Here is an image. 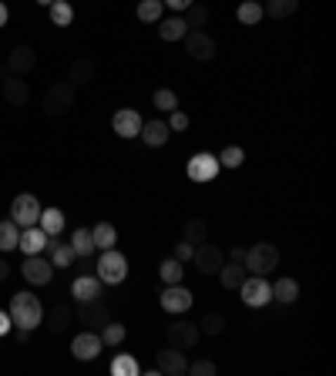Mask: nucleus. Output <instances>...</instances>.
<instances>
[{"label": "nucleus", "mask_w": 336, "mask_h": 376, "mask_svg": "<svg viewBox=\"0 0 336 376\" xmlns=\"http://www.w3.org/2000/svg\"><path fill=\"white\" fill-rule=\"evenodd\" d=\"M7 313H11L14 330H31L34 332L41 323H44V306H41V299H37L34 292H14Z\"/></svg>", "instance_id": "obj_1"}, {"label": "nucleus", "mask_w": 336, "mask_h": 376, "mask_svg": "<svg viewBox=\"0 0 336 376\" xmlns=\"http://www.w3.org/2000/svg\"><path fill=\"white\" fill-rule=\"evenodd\" d=\"M243 266L249 275H269L279 266V249H276L273 242H256L252 249H245Z\"/></svg>", "instance_id": "obj_2"}, {"label": "nucleus", "mask_w": 336, "mask_h": 376, "mask_svg": "<svg viewBox=\"0 0 336 376\" xmlns=\"http://www.w3.org/2000/svg\"><path fill=\"white\" fill-rule=\"evenodd\" d=\"M94 275L105 283V286H122L128 279V259L118 252V249H105L101 259L94 262Z\"/></svg>", "instance_id": "obj_3"}, {"label": "nucleus", "mask_w": 336, "mask_h": 376, "mask_svg": "<svg viewBox=\"0 0 336 376\" xmlns=\"http://www.w3.org/2000/svg\"><path fill=\"white\" fill-rule=\"evenodd\" d=\"M75 108V84L71 81H54L44 91V115L47 118H64Z\"/></svg>", "instance_id": "obj_4"}, {"label": "nucleus", "mask_w": 336, "mask_h": 376, "mask_svg": "<svg viewBox=\"0 0 336 376\" xmlns=\"http://www.w3.org/2000/svg\"><path fill=\"white\" fill-rule=\"evenodd\" d=\"M239 296H243L245 306L252 309H266L273 302V283L266 275H245V283L239 286Z\"/></svg>", "instance_id": "obj_5"}, {"label": "nucleus", "mask_w": 336, "mask_h": 376, "mask_svg": "<svg viewBox=\"0 0 336 376\" xmlns=\"http://www.w3.org/2000/svg\"><path fill=\"white\" fill-rule=\"evenodd\" d=\"M185 54L192 60H199V64H205V60L215 58V41L209 30L202 27H192L188 34H185Z\"/></svg>", "instance_id": "obj_6"}, {"label": "nucleus", "mask_w": 336, "mask_h": 376, "mask_svg": "<svg viewBox=\"0 0 336 376\" xmlns=\"http://www.w3.org/2000/svg\"><path fill=\"white\" fill-rule=\"evenodd\" d=\"M222 262H226L222 249H219V245H212L209 239L199 242V245H195V252H192V266H195L202 275H215V272L222 269Z\"/></svg>", "instance_id": "obj_7"}, {"label": "nucleus", "mask_w": 336, "mask_h": 376, "mask_svg": "<svg viewBox=\"0 0 336 376\" xmlns=\"http://www.w3.org/2000/svg\"><path fill=\"white\" fill-rule=\"evenodd\" d=\"M37 219H41V202L34 195H17L11 202V222L17 228H31L37 226Z\"/></svg>", "instance_id": "obj_8"}, {"label": "nucleus", "mask_w": 336, "mask_h": 376, "mask_svg": "<svg viewBox=\"0 0 336 376\" xmlns=\"http://www.w3.org/2000/svg\"><path fill=\"white\" fill-rule=\"evenodd\" d=\"M158 302H162V309H165V313H175V316H182V313H188V309H192L195 296H192V292H188L182 283H172V286L162 289Z\"/></svg>", "instance_id": "obj_9"}, {"label": "nucleus", "mask_w": 336, "mask_h": 376, "mask_svg": "<svg viewBox=\"0 0 336 376\" xmlns=\"http://www.w3.org/2000/svg\"><path fill=\"white\" fill-rule=\"evenodd\" d=\"M219 155H209V151H199V155H192L188 158V165H185V171H188V179L192 181H212L215 175H219Z\"/></svg>", "instance_id": "obj_10"}, {"label": "nucleus", "mask_w": 336, "mask_h": 376, "mask_svg": "<svg viewBox=\"0 0 336 376\" xmlns=\"http://www.w3.org/2000/svg\"><path fill=\"white\" fill-rule=\"evenodd\" d=\"M75 316L77 323H84L88 330H101L108 319V309H105V302L101 299H77V309H75Z\"/></svg>", "instance_id": "obj_11"}, {"label": "nucleus", "mask_w": 336, "mask_h": 376, "mask_svg": "<svg viewBox=\"0 0 336 376\" xmlns=\"http://www.w3.org/2000/svg\"><path fill=\"white\" fill-rule=\"evenodd\" d=\"M199 323H168V346L175 349H195L199 343Z\"/></svg>", "instance_id": "obj_12"}, {"label": "nucleus", "mask_w": 336, "mask_h": 376, "mask_svg": "<svg viewBox=\"0 0 336 376\" xmlns=\"http://www.w3.org/2000/svg\"><path fill=\"white\" fill-rule=\"evenodd\" d=\"M101 349H105V343H101V336L94 330H84L75 336V343H71V353H75V360L88 363L94 360V356H101Z\"/></svg>", "instance_id": "obj_13"}, {"label": "nucleus", "mask_w": 336, "mask_h": 376, "mask_svg": "<svg viewBox=\"0 0 336 376\" xmlns=\"http://www.w3.org/2000/svg\"><path fill=\"white\" fill-rule=\"evenodd\" d=\"M20 272H24V279H27L31 286H47V283L54 279V266H51V259H44V256H27Z\"/></svg>", "instance_id": "obj_14"}, {"label": "nucleus", "mask_w": 336, "mask_h": 376, "mask_svg": "<svg viewBox=\"0 0 336 376\" xmlns=\"http://www.w3.org/2000/svg\"><path fill=\"white\" fill-rule=\"evenodd\" d=\"M7 67H11V74L17 77H27L37 67V54H34L31 44H17L11 54H7Z\"/></svg>", "instance_id": "obj_15"}, {"label": "nucleus", "mask_w": 336, "mask_h": 376, "mask_svg": "<svg viewBox=\"0 0 336 376\" xmlns=\"http://www.w3.org/2000/svg\"><path fill=\"white\" fill-rule=\"evenodd\" d=\"M111 128H115V135L118 138L131 141V138H138V131H141V115H138L135 108H122V111H115Z\"/></svg>", "instance_id": "obj_16"}, {"label": "nucleus", "mask_w": 336, "mask_h": 376, "mask_svg": "<svg viewBox=\"0 0 336 376\" xmlns=\"http://www.w3.org/2000/svg\"><path fill=\"white\" fill-rule=\"evenodd\" d=\"M155 363H158V370L165 376H185L188 373V360H185V349H158V356H155Z\"/></svg>", "instance_id": "obj_17"}, {"label": "nucleus", "mask_w": 336, "mask_h": 376, "mask_svg": "<svg viewBox=\"0 0 336 376\" xmlns=\"http://www.w3.org/2000/svg\"><path fill=\"white\" fill-rule=\"evenodd\" d=\"M0 94H4V101H7V105H14V108H24L27 101H31V88H27V81H24V77H17V74H11L4 84H0Z\"/></svg>", "instance_id": "obj_18"}, {"label": "nucleus", "mask_w": 336, "mask_h": 376, "mask_svg": "<svg viewBox=\"0 0 336 376\" xmlns=\"http://www.w3.org/2000/svg\"><path fill=\"white\" fill-rule=\"evenodd\" d=\"M71 323H75V309H71L67 302H58V306L47 309V323H41V326H47L51 336H61V332H67Z\"/></svg>", "instance_id": "obj_19"}, {"label": "nucleus", "mask_w": 336, "mask_h": 376, "mask_svg": "<svg viewBox=\"0 0 336 376\" xmlns=\"http://www.w3.org/2000/svg\"><path fill=\"white\" fill-rule=\"evenodd\" d=\"M94 74H98V60L91 58V54H81V58L71 60V67H67V81L71 84H88V81H94Z\"/></svg>", "instance_id": "obj_20"}, {"label": "nucleus", "mask_w": 336, "mask_h": 376, "mask_svg": "<svg viewBox=\"0 0 336 376\" xmlns=\"http://www.w3.org/2000/svg\"><path fill=\"white\" fill-rule=\"evenodd\" d=\"M138 138H141L148 148H162V145H168V138H172V128H168V121H141Z\"/></svg>", "instance_id": "obj_21"}, {"label": "nucleus", "mask_w": 336, "mask_h": 376, "mask_svg": "<svg viewBox=\"0 0 336 376\" xmlns=\"http://www.w3.org/2000/svg\"><path fill=\"white\" fill-rule=\"evenodd\" d=\"M71 296L75 299H101V279L94 272H81L71 283Z\"/></svg>", "instance_id": "obj_22"}, {"label": "nucleus", "mask_w": 336, "mask_h": 376, "mask_svg": "<svg viewBox=\"0 0 336 376\" xmlns=\"http://www.w3.org/2000/svg\"><path fill=\"white\" fill-rule=\"evenodd\" d=\"M47 245V235L41 226H31V228H20V242H17V249H24L27 256H41Z\"/></svg>", "instance_id": "obj_23"}, {"label": "nucleus", "mask_w": 336, "mask_h": 376, "mask_svg": "<svg viewBox=\"0 0 336 376\" xmlns=\"http://www.w3.org/2000/svg\"><path fill=\"white\" fill-rule=\"evenodd\" d=\"M215 275H219V283H222L226 289H239L245 283V275H249V272H245L243 262H222V269L215 272Z\"/></svg>", "instance_id": "obj_24"}, {"label": "nucleus", "mask_w": 336, "mask_h": 376, "mask_svg": "<svg viewBox=\"0 0 336 376\" xmlns=\"http://www.w3.org/2000/svg\"><path fill=\"white\" fill-rule=\"evenodd\" d=\"M37 226L44 228V235H61L64 226H67V219H64L61 209H41V219H37Z\"/></svg>", "instance_id": "obj_25"}, {"label": "nucleus", "mask_w": 336, "mask_h": 376, "mask_svg": "<svg viewBox=\"0 0 336 376\" xmlns=\"http://www.w3.org/2000/svg\"><path fill=\"white\" fill-rule=\"evenodd\" d=\"M47 256H51V266L54 269H67L71 262H75V252H71V245L67 242H51V235H47Z\"/></svg>", "instance_id": "obj_26"}, {"label": "nucleus", "mask_w": 336, "mask_h": 376, "mask_svg": "<svg viewBox=\"0 0 336 376\" xmlns=\"http://www.w3.org/2000/svg\"><path fill=\"white\" fill-rule=\"evenodd\" d=\"M273 299L283 302V306L296 302V299H299V283H296V279H290V275L276 279V283H273Z\"/></svg>", "instance_id": "obj_27"}, {"label": "nucleus", "mask_w": 336, "mask_h": 376, "mask_svg": "<svg viewBox=\"0 0 336 376\" xmlns=\"http://www.w3.org/2000/svg\"><path fill=\"white\" fill-rule=\"evenodd\" d=\"M185 34H188V24L182 20V14L168 17V20H158V37H162V41H168V44H172V41H182Z\"/></svg>", "instance_id": "obj_28"}, {"label": "nucleus", "mask_w": 336, "mask_h": 376, "mask_svg": "<svg viewBox=\"0 0 336 376\" xmlns=\"http://www.w3.org/2000/svg\"><path fill=\"white\" fill-rule=\"evenodd\" d=\"M71 252L75 259H88L94 252V239H91V228H75V235H71Z\"/></svg>", "instance_id": "obj_29"}, {"label": "nucleus", "mask_w": 336, "mask_h": 376, "mask_svg": "<svg viewBox=\"0 0 336 376\" xmlns=\"http://www.w3.org/2000/svg\"><path fill=\"white\" fill-rule=\"evenodd\" d=\"M91 239H94V249H115V242H118V228L111 226V222H98L91 228Z\"/></svg>", "instance_id": "obj_30"}, {"label": "nucleus", "mask_w": 336, "mask_h": 376, "mask_svg": "<svg viewBox=\"0 0 336 376\" xmlns=\"http://www.w3.org/2000/svg\"><path fill=\"white\" fill-rule=\"evenodd\" d=\"M299 11V0H266V7H262V14L273 17V20H286Z\"/></svg>", "instance_id": "obj_31"}, {"label": "nucleus", "mask_w": 336, "mask_h": 376, "mask_svg": "<svg viewBox=\"0 0 336 376\" xmlns=\"http://www.w3.org/2000/svg\"><path fill=\"white\" fill-rule=\"evenodd\" d=\"M47 14L54 20V27H71V20H75V7L67 4V0H54L51 7H47Z\"/></svg>", "instance_id": "obj_32"}, {"label": "nucleus", "mask_w": 336, "mask_h": 376, "mask_svg": "<svg viewBox=\"0 0 336 376\" xmlns=\"http://www.w3.org/2000/svg\"><path fill=\"white\" fill-rule=\"evenodd\" d=\"M111 373L115 376H141V370H138V360L131 353H118V356L111 360Z\"/></svg>", "instance_id": "obj_33"}, {"label": "nucleus", "mask_w": 336, "mask_h": 376, "mask_svg": "<svg viewBox=\"0 0 336 376\" xmlns=\"http://www.w3.org/2000/svg\"><path fill=\"white\" fill-rule=\"evenodd\" d=\"M17 242H20V228H17L11 219H4V222H0V252H14Z\"/></svg>", "instance_id": "obj_34"}, {"label": "nucleus", "mask_w": 336, "mask_h": 376, "mask_svg": "<svg viewBox=\"0 0 336 376\" xmlns=\"http://www.w3.org/2000/svg\"><path fill=\"white\" fill-rule=\"evenodd\" d=\"M235 17L243 20L245 27H256V24L262 20V4H259V0H245V4H239Z\"/></svg>", "instance_id": "obj_35"}, {"label": "nucleus", "mask_w": 336, "mask_h": 376, "mask_svg": "<svg viewBox=\"0 0 336 376\" xmlns=\"http://www.w3.org/2000/svg\"><path fill=\"white\" fill-rule=\"evenodd\" d=\"M162 7H165L162 0H141L135 14H138L141 24H158V20H162Z\"/></svg>", "instance_id": "obj_36"}, {"label": "nucleus", "mask_w": 336, "mask_h": 376, "mask_svg": "<svg viewBox=\"0 0 336 376\" xmlns=\"http://www.w3.org/2000/svg\"><path fill=\"white\" fill-rule=\"evenodd\" d=\"M182 239L192 242V245H199V242L209 239V226H205L202 219H188V222H185V228H182Z\"/></svg>", "instance_id": "obj_37"}, {"label": "nucleus", "mask_w": 336, "mask_h": 376, "mask_svg": "<svg viewBox=\"0 0 336 376\" xmlns=\"http://www.w3.org/2000/svg\"><path fill=\"white\" fill-rule=\"evenodd\" d=\"M182 20L188 24V30L205 27V24H209V7H202V4H188V7L182 11Z\"/></svg>", "instance_id": "obj_38"}, {"label": "nucleus", "mask_w": 336, "mask_h": 376, "mask_svg": "<svg viewBox=\"0 0 336 376\" xmlns=\"http://www.w3.org/2000/svg\"><path fill=\"white\" fill-rule=\"evenodd\" d=\"M182 262H179V259L172 256V259H165V262H162V266H158V275H162V283H165V286H172V283H182Z\"/></svg>", "instance_id": "obj_39"}, {"label": "nucleus", "mask_w": 336, "mask_h": 376, "mask_svg": "<svg viewBox=\"0 0 336 376\" xmlns=\"http://www.w3.org/2000/svg\"><path fill=\"white\" fill-rule=\"evenodd\" d=\"M199 330L205 332V336H222V332H226V316H222V313H205V316L199 319Z\"/></svg>", "instance_id": "obj_40"}, {"label": "nucleus", "mask_w": 336, "mask_h": 376, "mask_svg": "<svg viewBox=\"0 0 336 376\" xmlns=\"http://www.w3.org/2000/svg\"><path fill=\"white\" fill-rule=\"evenodd\" d=\"M98 336H101V343H105V346H118V343L124 339V326H122V323H111V319H108Z\"/></svg>", "instance_id": "obj_41"}, {"label": "nucleus", "mask_w": 336, "mask_h": 376, "mask_svg": "<svg viewBox=\"0 0 336 376\" xmlns=\"http://www.w3.org/2000/svg\"><path fill=\"white\" fill-rule=\"evenodd\" d=\"M152 105L158 108V111H175V108H179V98H175L172 88H158L152 94Z\"/></svg>", "instance_id": "obj_42"}, {"label": "nucleus", "mask_w": 336, "mask_h": 376, "mask_svg": "<svg viewBox=\"0 0 336 376\" xmlns=\"http://www.w3.org/2000/svg\"><path fill=\"white\" fill-rule=\"evenodd\" d=\"M245 162V151L239 148V145H229V148L219 151V165L222 168H239Z\"/></svg>", "instance_id": "obj_43"}, {"label": "nucleus", "mask_w": 336, "mask_h": 376, "mask_svg": "<svg viewBox=\"0 0 336 376\" xmlns=\"http://www.w3.org/2000/svg\"><path fill=\"white\" fill-rule=\"evenodd\" d=\"M188 373L192 376H215V363L212 360H195V363H188Z\"/></svg>", "instance_id": "obj_44"}, {"label": "nucleus", "mask_w": 336, "mask_h": 376, "mask_svg": "<svg viewBox=\"0 0 336 376\" xmlns=\"http://www.w3.org/2000/svg\"><path fill=\"white\" fill-rule=\"evenodd\" d=\"M168 115H172V118H168V128H172V131H185V128H188V115H185V111L175 108V111H168Z\"/></svg>", "instance_id": "obj_45"}, {"label": "nucleus", "mask_w": 336, "mask_h": 376, "mask_svg": "<svg viewBox=\"0 0 336 376\" xmlns=\"http://www.w3.org/2000/svg\"><path fill=\"white\" fill-rule=\"evenodd\" d=\"M192 252H195V245H192V242H179V245H175V259H179V262H192Z\"/></svg>", "instance_id": "obj_46"}, {"label": "nucleus", "mask_w": 336, "mask_h": 376, "mask_svg": "<svg viewBox=\"0 0 336 376\" xmlns=\"http://www.w3.org/2000/svg\"><path fill=\"white\" fill-rule=\"evenodd\" d=\"M11 330H14V323H11V313H7V309H0V336H7Z\"/></svg>", "instance_id": "obj_47"}, {"label": "nucleus", "mask_w": 336, "mask_h": 376, "mask_svg": "<svg viewBox=\"0 0 336 376\" xmlns=\"http://www.w3.org/2000/svg\"><path fill=\"white\" fill-rule=\"evenodd\" d=\"M162 4H168L172 11H179V14H182L185 7H188V4H195V0H162Z\"/></svg>", "instance_id": "obj_48"}, {"label": "nucleus", "mask_w": 336, "mask_h": 376, "mask_svg": "<svg viewBox=\"0 0 336 376\" xmlns=\"http://www.w3.org/2000/svg\"><path fill=\"white\" fill-rule=\"evenodd\" d=\"M229 256H232V262H243V259H245V249H243V245H232Z\"/></svg>", "instance_id": "obj_49"}, {"label": "nucleus", "mask_w": 336, "mask_h": 376, "mask_svg": "<svg viewBox=\"0 0 336 376\" xmlns=\"http://www.w3.org/2000/svg\"><path fill=\"white\" fill-rule=\"evenodd\" d=\"M11 279V266H7V259H0V283H7Z\"/></svg>", "instance_id": "obj_50"}, {"label": "nucleus", "mask_w": 336, "mask_h": 376, "mask_svg": "<svg viewBox=\"0 0 336 376\" xmlns=\"http://www.w3.org/2000/svg\"><path fill=\"white\" fill-rule=\"evenodd\" d=\"M7 20H11V11H7V4L0 0V27H7Z\"/></svg>", "instance_id": "obj_51"}, {"label": "nucleus", "mask_w": 336, "mask_h": 376, "mask_svg": "<svg viewBox=\"0 0 336 376\" xmlns=\"http://www.w3.org/2000/svg\"><path fill=\"white\" fill-rule=\"evenodd\" d=\"M7 77H11V67H7V60H0V84H4Z\"/></svg>", "instance_id": "obj_52"}, {"label": "nucleus", "mask_w": 336, "mask_h": 376, "mask_svg": "<svg viewBox=\"0 0 336 376\" xmlns=\"http://www.w3.org/2000/svg\"><path fill=\"white\" fill-rule=\"evenodd\" d=\"M37 4H41V7H51V4H54V0H37Z\"/></svg>", "instance_id": "obj_53"}]
</instances>
